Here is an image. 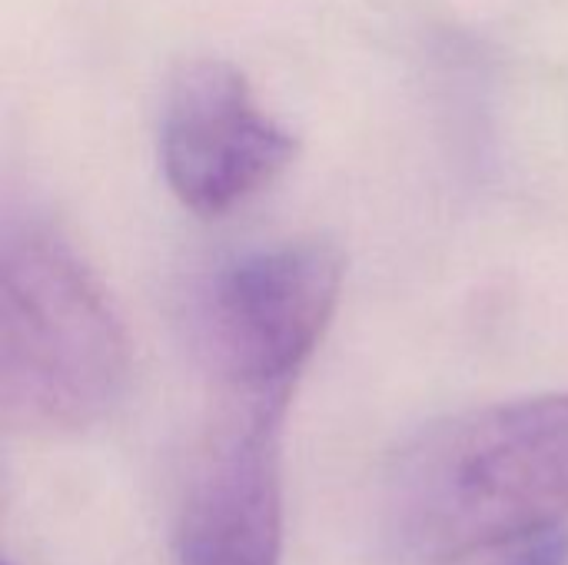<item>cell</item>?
I'll list each match as a JSON object with an SVG mask.
<instances>
[{"mask_svg":"<svg viewBox=\"0 0 568 565\" xmlns=\"http://www.w3.org/2000/svg\"><path fill=\"white\" fill-rule=\"evenodd\" d=\"M286 406L290 390H230L186 470L173 526L176 565L283 563Z\"/></svg>","mask_w":568,"mask_h":565,"instance_id":"obj_4","label":"cell"},{"mask_svg":"<svg viewBox=\"0 0 568 565\" xmlns=\"http://www.w3.org/2000/svg\"><path fill=\"white\" fill-rule=\"evenodd\" d=\"M7 565H10V563H7Z\"/></svg>","mask_w":568,"mask_h":565,"instance_id":"obj_7","label":"cell"},{"mask_svg":"<svg viewBox=\"0 0 568 565\" xmlns=\"http://www.w3.org/2000/svg\"><path fill=\"white\" fill-rule=\"evenodd\" d=\"M296 160V137L273 120L250 80L226 60L183 63L166 90L160 163L173 196L223 216L266 190Z\"/></svg>","mask_w":568,"mask_h":565,"instance_id":"obj_5","label":"cell"},{"mask_svg":"<svg viewBox=\"0 0 568 565\" xmlns=\"http://www.w3.org/2000/svg\"><path fill=\"white\" fill-rule=\"evenodd\" d=\"M343 290V256L326 240H290L223 263L200 293L196 340L226 390H293Z\"/></svg>","mask_w":568,"mask_h":565,"instance_id":"obj_3","label":"cell"},{"mask_svg":"<svg viewBox=\"0 0 568 565\" xmlns=\"http://www.w3.org/2000/svg\"><path fill=\"white\" fill-rule=\"evenodd\" d=\"M509 565H568V533L549 529V533L526 539L523 553Z\"/></svg>","mask_w":568,"mask_h":565,"instance_id":"obj_6","label":"cell"},{"mask_svg":"<svg viewBox=\"0 0 568 565\" xmlns=\"http://www.w3.org/2000/svg\"><path fill=\"white\" fill-rule=\"evenodd\" d=\"M568 519V393L429 426L389 470L383 529L413 563H459Z\"/></svg>","mask_w":568,"mask_h":565,"instance_id":"obj_1","label":"cell"},{"mask_svg":"<svg viewBox=\"0 0 568 565\" xmlns=\"http://www.w3.org/2000/svg\"><path fill=\"white\" fill-rule=\"evenodd\" d=\"M123 323L70 240L47 220H10L0 240V410L33 436L80 433L123 396Z\"/></svg>","mask_w":568,"mask_h":565,"instance_id":"obj_2","label":"cell"}]
</instances>
